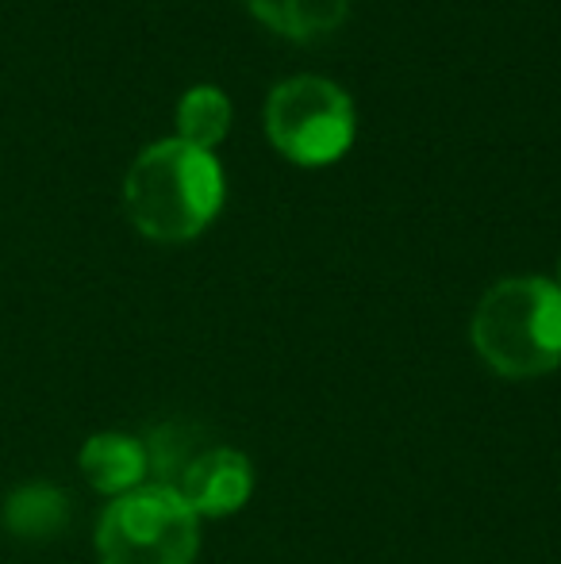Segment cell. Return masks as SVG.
<instances>
[{
    "label": "cell",
    "instance_id": "8992f818",
    "mask_svg": "<svg viewBox=\"0 0 561 564\" xmlns=\"http://www.w3.org/2000/svg\"><path fill=\"white\" fill-rule=\"evenodd\" d=\"M82 476L89 480L93 491L108 499H120L147 484L150 476V449L136 434L123 431H100L77 453Z\"/></svg>",
    "mask_w": 561,
    "mask_h": 564
},
{
    "label": "cell",
    "instance_id": "6da1fadb",
    "mask_svg": "<svg viewBox=\"0 0 561 564\" xmlns=\"http://www.w3.org/2000/svg\"><path fill=\"white\" fill-rule=\"evenodd\" d=\"M123 204L150 242H188L224 208V165L212 150L162 139L142 150L128 170Z\"/></svg>",
    "mask_w": 561,
    "mask_h": 564
},
{
    "label": "cell",
    "instance_id": "277c9868",
    "mask_svg": "<svg viewBox=\"0 0 561 564\" xmlns=\"http://www.w3.org/2000/svg\"><path fill=\"white\" fill-rule=\"evenodd\" d=\"M266 131L273 147L296 165H331L354 147V105L327 77H289L270 93Z\"/></svg>",
    "mask_w": 561,
    "mask_h": 564
},
{
    "label": "cell",
    "instance_id": "3957f363",
    "mask_svg": "<svg viewBox=\"0 0 561 564\" xmlns=\"http://www.w3.org/2000/svg\"><path fill=\"white\" fill-rule=\"evenodd\" d=\"M201 519L170 484H142L112 499L97 522L100 564H193Z\"/></svg>",
    "mask_w": 561,
    "mask_h": 564
},
{
    "label": "cell",
    "instance_id": "9c48e42d",
    "mask_svg": "<svg viewBox=\"0 0 561 564\" xmlns=\"http://www.w3.org/2000/svg\"><path fill=\"white\" fill-rule=\"evenodd\" d=\"M231 131V100L216 85H196L177 105V139L196 150H212Z\"/></svg>",
    "mask_w": 561,
    "mask_h": 564
},
{
    "label": "cell",
    "instance_id": "30bf717a",
    "mask_svg": "<svg viewBox=\"0 0 561 564\" xmlns=\"http://www.w3.org/2000/svg\"><path fill=\"white\" fill-rule=\"evenodd\" d=\"M558 289H561V258H558Z\"/></svg>",
    "mask_w": 561,
    "mask_h": 564
},
{
    "label": "cell",
    "instance_id": "5b68a950",
    "mask_svg": "<svg viewBox=\"0 0 561 564\" xmlns=\"http://www.w3.org/2000/svg\"><path fill=\"white\" fill-rule=\"evenodd\" d=\"M170 488L185 499L196 519H227V514H239L255 496V465L247 453L212 446L185 460Z\"/></svg>",
    "mask_w": 561,
    "mask_h": 564
},
{
    "label": "cell",
    "instance_id": "52a82bcc",
    "mask_svg": "<svg viewBox=\"0 0 561 564\" xmlns=\"http://www.w3.org/2000/svg\"><path fill=\"white\" fill-rule=\"evenodd\" d=\"M4 519L8 534L23 538V542H46V538L62 534L69 522V499L62 488L51 484H23L4 499Z\"/></svg>",
    "mask_w": 561,
    "mask_h": 564
},
{
    "label": "cell",
    "instance_id": "ba28073f",
    "mask_svg": "<svg viewBox=\"0 0 561 564\" xmlns=\"http://www.w3.org/2000/svg\"><path fill=\"white\" fill-rule=\"evenodd\" d=\"M250 12L284 39H323L338 31L350 12V0H247Z\"/></svg>",
    "mask_w": 561,
    "mask_h": 564
},
{
    "label": "cell",
    "instance_id": "7a4b0ae2",
    "mask_svg": "<svg viewBox=\"0 0 561 564\" xmlns=\"http://www.w3.org/2000/svg\"><path fill=\"white\" fill-rule=\"evenodd\" d=\"M473 349L508 380L547 377L561 365V289L547 276H511L481 296Z\"/></svg>",
    "mask_w": 561,
    "mask_h": 564
}]
</instances>
